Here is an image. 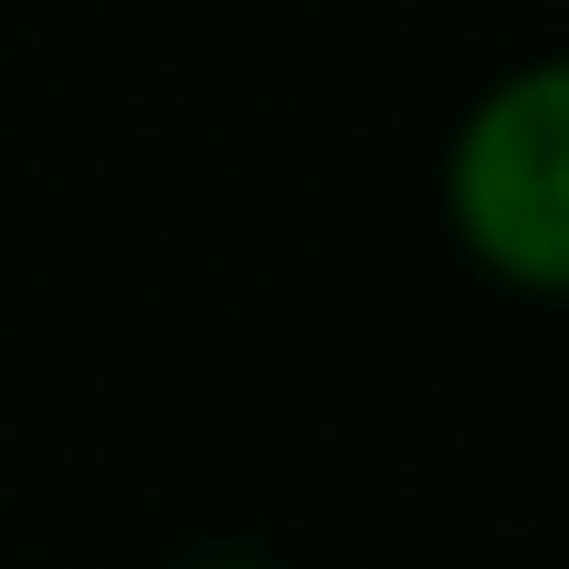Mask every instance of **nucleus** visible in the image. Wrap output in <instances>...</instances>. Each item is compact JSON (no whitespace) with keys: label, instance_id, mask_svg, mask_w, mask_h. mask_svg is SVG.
Returning a JSON list of instances; mask_svg holds the SVG:
<instances>
[{"label":"nucleus","instance_id":"nucleus-1","mask_svg":"<svg viewBox=\"0 0 569 569\" xmlns=\"http://www.w3.org/2000/svg\"><path fill=\"white\" fill-rule=\"evenodd\" d=\"M443 201L486 274L528 284V296H569V53L507 74L465 117Z\"/></svg>","mask_w":569,"mask_h":569}]
</instances>
